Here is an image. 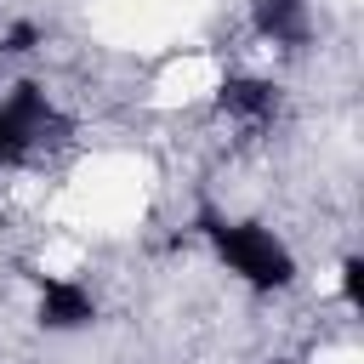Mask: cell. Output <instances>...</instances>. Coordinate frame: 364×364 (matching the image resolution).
<instances>
[{
	"label": "cell",
	"instance_id": "obj_2",
	"mask_svg": "<svg viewBox=\"0 0 364 364\" xmlns=\"http://www.w3.org/2000/svg\"><path fill=\"white\" fill-rule=\"evenodd\" d=\"M51 125V102L34 80L11 85V97H0V165H17Z\"/></svg>",
	"mask_w": 364,
	"mask_h": 364
},
{
	"label": "cell",
	"instance_id": "obj_1",
	"mask_svg": "<svg viewBox=\"0 0 364 364\" xmlns=\"http://www.w3.org/2000/svg\"><path fill=\"white\" fill-rule=\"evenodd\" d=\"M205 233H210V250L228 262V273H239L245 284H256V290H284V284L296 279V256H290L284 239L267 233L262 222L205 216Z\"/></svg>",
	"mask_w": 364,
	"mask_h": 364
},
{
	"label": "cell",
	"instance_id": "obj_3",
	"mask_svg": "<svg viewBox=\"0 0 364 364\" xmlns=\"http://www.w3.org/2000/svg\"><path fill=\"white\" fill-rule=\"evenodd\" d=\"M97 318V301L74 279H40V324L46 330H85Z\"/></svg>",
	"mask_w": 364,
	"mask_h": 364
},
{
	"label": "cell",
	"instance_id": "obj_6",
	"mask_svg": "<svg viewBox=\"0 0 364 364\" xmlns=\"http://www.w3.org/2000/svg\"><path fill=\"white\" fill-rule=\"evenodd\" d=\"M358 273H364V267H358V256H347V262H341V296H347V307H358V301H364Z\"/></svg>",
	"mask_w": 364,
	"mask_h": 364
},
{
	"label": "cell",
	"instance_id": "obj_4",
	"mask_svg": "<svg viewBox=\"0 0 364 364\" xmlns=\"http://www.w3.org/2000/svg\"><path fill=\"white\" fill-rule=\"evenodd\" d=\"M256 23L279 46H301L307 40V6L301 0H256Z\"/></svg>",
	"mask_w": 364,
	"mask_h": 364
},
{
	"label": "cell",
	"instance_id": "obj_5",
	"mask_svg": "<svg viewBox=\"0 0 364 364\" xmlns=\"http://www.w3.org/2000/svg\"><path fill=\"white\" fill-rule=\"evenodd\" d=\"M222 108L228 114H239V119H273V108H279V91L267 85V80H228L222 85Z\"/></svg>",
	"mask_w": 364,
	"mask_h": 364
},
{
	"label": "cell",
	"instance_id": "obj_7",
	"mask_svg": "<svg viewBox=\"0 0 364 364\" xmlns=\"http://www.w3.org/2000/svg\"><path fill=\"white\" fill-rule=\"evenodd\" d=\"M34 40H40V28H34V23H17V28L6 34V51H28Z\"/></svg>",
	"mask_w": 364,
	"mask_h": 364
}]
</instances>
